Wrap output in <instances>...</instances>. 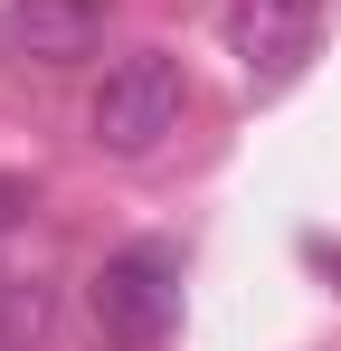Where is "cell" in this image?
Segmentation results:
<instances>
[{
	"label": "cell",
	"instance_id": "6da1fadb",
	"mask_svg": "<svg viewBox=\"0 0 341 351\" xmlns=\"http://www.w3.org/2000/svg\"><path fill=\"white\" fill-rule=\"evenodd\" d=\"M86 313H95V342L105 351H170V323H180V256L162 237H133L114 247L86 285Z\"/></svg>",
	"mask_w": 341,
	"mask_h": 351
},
{
	"label": "cell",
	"instance_id": "7a4b0ae2",
	"mask_svg": "<svg viewBox=\"0 0 341 351\" xmlns=\"http://www.w3.org/2000/svg\"><path fill=\"white\" fill-rule=\"evenodd\" d=\"M180 105H190V76L170 48H133V58L105 66V86H95V143L123 152V162H142V152H162L170 133H180Z\"/></svg>",
	"mask_w": 341,
	"mask_h": 351
},
{
	"label": "cell",
	"instance_id": "3957f363",
	"mask_svg": "<svg viewBox=\"0 0 341 351\" xmlns=\"http://www.w3.org/2000/svg\"><path fill=\"white\" fill-rule=\"evenodd\" d=\"M218 38H227V58H237V76L266 95V86H284L294 66L313 58L323 0H227V10H218Z\"/></svg>",
	"mask_w": 341,
	"mask_h": 351
},
{
	"label": "cell",
	"instance_id": "277c9868",
	"mask_svg": "<svg viewBox=\"0 0 341 351\" xmlns=\"http://www.w3.org/2000/svg\"><path fill=\"white\" fill-rule=\"evenodd\" d=\"M114 0H0V58L19 66H76L95 58Z\"/></svg>",
	"mask_w": 341,
	"mask_h": 351
},
{
	"label": "cell",
	"instance_id": "5b68a950",
	"mask_svg": "<svg viewBox=\"0 0 341 351\" xmlns=\"http://www.w3.org/2000/svg\"><path fill=\"white\" fill-rule=\"evenodd\" d=\"M19 219H29V180H10V171H0V237L19 228Z\"/></svg>",
	"mask_w": 341,
	"mask_h": 351
}]
</instances>
